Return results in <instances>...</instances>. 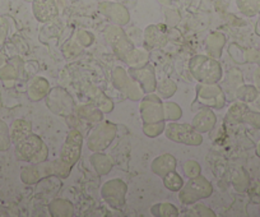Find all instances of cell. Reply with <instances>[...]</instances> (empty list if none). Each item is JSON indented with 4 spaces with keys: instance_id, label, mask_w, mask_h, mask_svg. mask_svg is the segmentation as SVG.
Segmentation results:
<instances>
[{
    "instance_id": "24",
    "label": "cell",
    "mask_w": 260,
    "mask_h": 217,
    "mask_svg": "<svg viewBox=\"0 0 260 217\" xmlns=\"http://www.w3.org/2000/svg\"><path fill=\"white\" fill-rule=\"evenodd\" d=\"M32 132V124L27 120H16L12 124L11 129V136L13 139L14 143H18L19 141H22L23 138H26L27 136H29Z\"/></svg>"
},
{
    "instance_id": "17",
    "label": "cell",
    "mask_w": 260,
    "mask_h": 217,
    "mask_svg": "<svg viewBox=\"0 0 260 217\" xmlns=\"http://www.w3.org/2000/svg\"><path fill=\"white\" fill-rule=\"evenodd\" d=\"M216 121V115H214L213 111L211 110V107H206V109H202V110L194 116L191 126L194 127L199 133H206V132H209L211 129L214 128Z\"/></svg>"
},
{
    "instance_id": "5",
    "label": "cell",
    "mask_w": 260,
    "mask_h": 217,
    "mask_svg": "<svg viewBox=\"0 0 260 217\" xmlns=\"http://www.w3.org/2000/svg\"><path fill=\"white\" fill-rule=\"evenodd\" d=\"M213 193V187L204 176L198 175L195 178H190L186 184L180 189L179 198L184 204H194L198 201L208 198Z\"/></svg>"
},
{
    "instance_id": "30",
    "label": "cell",
    "mask_w": 260,
    "mask_h": 217,
    "mask_svg": "<svg viewBox=\"0 0 260 217\" xmlns=\"http://www.w3.org/2000/svg\"><path fill=\"white\" fill-rule=\"evenodd\" d=\"M165 128H166V126H165L164 120L154 121V123H144L143 132L147 137L153 138V137H157L161 133H164Z\"/></svg>"
},
{
    "instance_id": "18",
    "label": "cell",
    "mask_w": 260,
    "mask_h": 217,
    "mask_svg": "<svg viewBox=\"0 0 260 217\" xmlns=\"http://www.w3.org/2000/svg\"><path fill=\"white\" fill-rule=\"evenodd\" d=\"M176 159H175L172 154L170 153H164L161 156L156 157V159L152 161L151 164V170L153 171L156 175L162 176L164 178L166 174H169L170 171L176 170Z\"/></svg>"
},
{
    "instance_id": "13",
    "label": "cell",
    "mask_w": 260,
    "mask_h": 217,
    "mask_svg": "<svg viewBox=\"0 0 260 217\" xmlns=\"http://www.w3.org/2000/svg\"><path fill=\"white\" fill-rule=\"evenodd\" d=\"M129 76L141 86L142 91L146 94H152L156 89L157 82L154 77V71L151 66L132 67L129 71Z\"/></svg>"
},
{
    "instance_id": "35",
    "label": "cell",
    "mask_w": 260,
    "mask_h": 217,
    "mask_svg": "<svg viewBox=\"0 0 260 217\" xmlns=\"http://www.w3.org/2000/svg\"><path fill=\"white\" fill-rule=\"evenodd\" d=\"M3 36H4L3 28H2V26H0V41H2V40H3Z\"/></svg>"
},
{
    "instance_id": "26",
    "label": "cell",
    "mask_w": 260,
    "mask_h": 217,
    "mask_svg": "<svg viewBox=\"0 0 260 217\" xmlns=\"http://www.w3.org/2000/svg\"><path fill=\"white\" fill-rule=\"evenodd\" d=\"M224 45V36L221 34H212L207 40V49L212 58H218L222 52V47Z\"/></svg>"
},
{
    "instance_id": "29",
    "label": "cell",
    "mask_w": 260,
    "mask_h": 217,
    "mask_svg": "<svg viewBox=\"0 0 260 217\" xmlns=\"http://www.w3.org/2000/svg\"><path fill=\"white\" fill-rule=\"evenodd\" d=\"M176 84L171 79H162L159 83H157L156 91L158 92V96L162 99H169L176 92Z\"/></svg>"
},
{
    "instance_id": "10",
    "label": "cell",
    "mask_w": 260,
    "mask_h": 217,
    "mask_svg": "<svg viewBox=\"0 0 260 217\" xmlns=\"http://www.w3.org/2000/svg\"><path fill=\"white\" fill-rule=\"evenodd\" d=\"M82 146H83V136L81 132L73 128L67 136L65 143L62 144L60 159L71 166H74L82 154Z\"/></svg>"
},
{
    "instance_id": "33",
    "label": "cell",
    "mask_w": 260,
    "mask_h": 217,
    "mask_svg": "<svg viewBox=\"0 0 260 217\" xmlns=\"http://www.w3.org/2000/svg\"><path fill=\"white\" fill-rule=\"evenodd\" d=\"M77 39H78V42L81 46L86 47L89 46L93 42V35L87 31H79L78 35H77Z\"/></svg>"
},
{
    "instance_id": "11",
    "label": "cell",
    "mask_w": 260,
    "mask_h": 217,
    "mask_svg": "<svg viewBox=\"0 0 260 217\" xmlns=\"http://www.w3.org/2000/svg\"><path fill=\"white\" fill-rule=\"evenodd\" d=\"M112 82H114L115 87L126 97H129L133 101H138L142 100V88L129 73L124 71L122 68H115L112 72Z\"/></svg>"
},
{
    "instance_id": "36",
    "label": "cell",
    "mask_w": 260,
    "mask_h": 217,
    "mask_svg": "<svg viewBox=\"0 0 260 217\" xmlns=\"http://www.w3.org/2000/svg\"><path fill=\"white\" fill-rule=\"evenodd\" d=\"M159 2H161V3H164V4H169L170 3V0H159Z\"/></svg>"
},
{
    "instance_id": "22",
    "label": "cell",
    "mask_w": 260,
    "mask_h": 217,
    "mask_svg": "<svg viewBox=\"0 0 260 217\" xmlns=\"http://www.w3.org/2000/svg\"><path fill=\"white\" fill-rule=\"evenodd\" d=\"M89 161H91V165L93 166V169L99 175H106L112 169L111 159L106 154L101 153V152H94L91 159H89Z\"/></svg>"
},
{
    "instance_id": "9",
    "label": "cell",
    "mask_w": 260,
    "mask_h": 217,
    "mask_svg": "<svg viewBox=\"0 0 260 217\" xmlns=\"http://www.w3.org/2000/svg\"><path fill=\"white\" fill-rule=\"evenodd\" d=\"M126 184L120 179H112L106 181L101 188V196L104 201L110 207L115 209H120L125 204V196H126Z\"/></svg>"
},
{
    "instance_id": "27",
    "label": "cell",
    "mask_w": 260,
    "mask_h": 217,
    "mask_svg": "<svg viewBox=\"0 0 260 217\" xmlns=\"http://www.w3.org/2000/svg\"><path fill=\"white\" fill-rule=\"evenodd\" d=\"M152 214L157 217H176L179 216V211L171 203H158L154 204L151 209Z\"/></svg>"
},
{
    "instance_id": "25",
    "label": "cell",
    "mask_w": 260,
    "mask_h": 217,
    "mask_svg": "<svg viewBox=\"0 0 260 217\" xmlns=\"http://www.w3.org/2000/svg\"><path fill=\"white\" fill-rule=\"evenodd\" d=\"M89 97L93 101V105L96 107H99L102 113H110L114 109V104H112L111 100L107 96H105L101 91L99 89H91L89 91Z\"/></svg>"
},
{
    "instance_id": "6",
    "label": "cell",
    "mask_w": 260,
    "mask_h": 217,
    "mask_svg": "<svg viewBox=\"0 0 260 217\" xmlns=\"http://www.w3.org/2000/svg\"><path fill=\"white\" fill-rule=\"evenodd\" d=\"M116 126L109 121H100L92 128L87 138V146L91 151L101 152L111 144L116 137Z\"/></svg>"
},
{
    "instance_id": "12",
    "label": "cell",
    "mask_w": 260,
    "mask_h": 217,
    "mask_svg": "<svg viewBox=\"0 0 260 217\" xmlns=\"http://www.w3.org/2000/svg\"><path fill=\"white\" fill-rule=\"evenodd\" d=\"M141 115L144 123H154V121L165 120L164 104L159 96L156 95H147L142 99Z\"/></svg>"
},
{
    "instance_id": "20",
    "label": "cell",
    "mask_w": 260,
    "mask_h": 217,
    "mask_svg": "<svg viewBox=\"0 0 260 217\" xmlns=\"http://www.w3.org/2000/svg\"><path fill=\"white\" fill-rule=\"evenodd\" d=\"M49 212L54 217L73 216L74 207L67 199H54L49 203Z\"/></svg>"
},
{
    "instance_id": "1",
    "label": "cell",
    "mask_w": 260,
    "mask_h": 217,
    "mask_svg": "<svg viewBox=\"0 0 260 217\" xmlns=\"http://www.w3.org/2000/svg\"><path fill=\"white\" fill-rule=\"evenodd\" d=\"M106 37L109 40L112 50L117 56L130 67L144 66L147 61L146 52L137 50L133 42L127 39L125 32L120 26H110L106 29Z\"/></svg>"
},
{
    "instance_id": "31",
    "label": "cell",
    "mask_w": 260,
    "mask_h": 217,
    "mask_svg": "<svg viewBox=\"0 0 260 217\" xmlns=\"http://www.w3.org/2000/svg\"><path fill=\"white\" fill-rule=\"evenodd\" d=\"M164 111H165V119L167 120L175 121L177 119H180L182 111L180 109V106L175 102H167V104L164 105Z\"/></svg>"
},
{
    "instance_id": "21",
    "label": "cell",
    "mask_w": 260,
    "mask_h": 217,
    "mask_svg": "<svg viewBox=\"0 0 260 217\" xmlns=\"http://www.w3.org/2000/svg\"><path fill=\"white\" fill-rule=\"evenodd\" d=\"M77 116L89 123H100L104 119V113L94 105H82L77 110Z\"/></svg>"
},
{
    "instance_id": "19",
    "label": "cell",
    "mask_w": 260,
    "mask_h": 217,
    "mask_svg": "<svg viewBox=\"0 0 260 217\" xmlns=\"http://www.w3.org/2000/svg\"><path fill=\"white\" fill-rule=\"evenodd\" d=\"M144 41L149 49H157L166 44L167 32L165 26H149L144 34Z\"/></svg>"
},
{
    "instance_id": "15",
    "label": "cell",
    "mask_w": 260,
    "mask_h": 217,
    "mask_svg": "<svg viewBox=\"0 0 260 217\" xmlns=\"http://www.w3.org/2000/svg\"><path fill=\"white\" fill-rule=\"evenodd\" d=\"M99 11L104 14L106 18H109L110 21H112L114 23L119 24V26H124L129 22L130 16L127 9L124 6L117 3H109V2H105L99 6Z\"/></svg>"
},
{
    "instance_id": "34",
    "label": "cell",
    "mask_w": 260,
    "mask_h": 217,
    "mask_svg": "<svg viewBox=\"0 0 260 217\" xmlns=\"http://www.w3.org/2000/svg\"><path fill=\"white\" fill-rule=\"evenodd\" d=\"M192 211L197 214H199V216H214V212L211 208H208V207L203 206V204H197Z\"/></svg>"
},
{
    "instance_id": "7",
    "label": "cell",
    "mask_w": 260,
    "mask_h": 217,
    "mask_svg": "<svg viewBox=\"0 0 260 217\" xmlns=\"http://www.w3.org/2000/svg\"><path fill=\"white\" fill-rule=\"evenodd\" d=\"M165 134L167 138L177 143L187 144V146H199L203 142L202 133L189 124L170 123L165 128Z\"/></svg>"
},
{
    "instance_id": "3",
    "label": "cell",
    "mask_w": 260,
    "mask_h": 217,
    "mask_svg": "<svg viewBox=\"0 0 260 217\" xmlns=\"http://www.w3.org/2000/svg\"><path fill=\"white\" fill-rule=\"evenodd\" d=\"M190 72L194 78L204 84L217 83L222 78V69L214 58L197 55L190 60Z\"/></svg>"
},
{
    "instance_id": "16",
    "label": "cell",
    "mask_w": 260,
    "mask_h": 217,
    "mask_svg": "<svg viewBox=\"0 0 260 217\" xmlns=\"http://www.w3.org/2000/svg\"><path fill=\"white\" fill-rule=\"evenodd\" d=\"M57 7L55 0H34V14L37 21L51 22L57 17Z\"/></svg>"
},
{
    "instance_id": "23",
    "label": "cell",
    "mask_w": 260,
    "mask_h": 217,
    "mask_svg": "<svg viewBox=\"0 0 260 217\" xmlns=\"http://www.w3.org/2000/svg\"><path fill=\"white\" fill-rule=\"evenodd\" d=\"M50 92L49 82L45 78H36L28 88V96L32 101L45 99Z\"/></svg>"
},
{
    "instance_id": "8",
    "label": "cell",
    "mask_w": 260,
    "mask_h": 217,
    "mask_svg": "<svg viewBox=\"0 0 260 217\" xmlns=\"http://www.w3.org/2000/svg\"><path fill=\"white\" fill-rule=\"evenodd\" d=\"M45 100H46V105L50 111H52L56 115L69 116L71 114H73L74 101L71 95L64 88L55 87V88L50 89Z\"/></svg>"
},
{
    "instance_id": "2",
    "label": "cell",
    "mask_w": 260,
    "mask_h": 217,
    "mask_svg": "<svg viewBox=\"0 0 260 217\" xmlns=\"http://www.w3.org/2000/svg\"><path fill=\"white\" fill-rule=\"evenodd\" d=\"M72 170V166L62 161L61 159L52 160V161L37 162L34 166L24 168L22 171V180L26 184H35L39 180L49 176H56V178H67L69 176Z\"/></svg>"
},
{
    "instance_id": "28",
    "label": "cell",
    "mask_w": 260,
    "mask_h": 217,
    "mask_svg": "<svg viewBox=\"0 0 260 217\" xmlns=\"http://www.w3.org/2000/svg\"><path fill=\"white\" fill-rule=\"evenodd\" d=\"M164 184L169 191L179 192L184 185V180L176 171H170L169 174L164 176Z\"/></svg>"
},
{
    "instance_id": "4",
    "label": "cell",
    "mask_w": 260,
    "mask_h": 217,
    "mask_svg": "<svg viewBox=\"0 0 260 217\" xmlns=\"http://www.w3.org/2000/svg\"><path fill=\"white\" fill-rule=\"evenodd\" d=\"M16 149L17 156L19 159L27 162H34V164L45 161L49 156V149L44 141L39 136H35L32 133L16 143Z\"/></svg>"
},
{
    "instance_id": "14",
    "label": "cell",
    "mask_w": 260,
    "mask_h": 217,
    "mask_svg": "<svg viewBox=\"0 0 260 217\" xmlns=\"http://www.w3.org/2000/svg\"><path fill=\"white\" fill-rule=\"evenodd\" d=\"M198 99L202 104L206 105L207 107H213V109H219L224 104V95L222 89L217 86L216 83L204 84L199 87L198 89Z\"/></svg>"
},
{
    "instance_id": "32",
    "label": "cell",
    "mask_w": 260,
    "mask_h": 217,
    "mask_svg": "<svg viewBox=\"0 0 260 217\" xmlns=\"http://www.w3.org/2000/svg\"><path fill=\"white\" fill-rule=\"evenodd\" d=\"M201 165L194 160H190L184 164V174L187 178H195V176L201 175Z\"/></svg>"
}]
</instances>
